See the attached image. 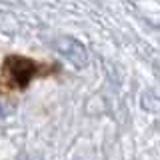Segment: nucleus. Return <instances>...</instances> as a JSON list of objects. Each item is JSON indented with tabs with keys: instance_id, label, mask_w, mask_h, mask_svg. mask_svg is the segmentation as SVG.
<instances>
[{
	"instance_id": "1",
	"label": "nucleus",
	"mask_w": 160,
	"mask_h": 160,
	"mask_svg": "<svg viewBox=\"0 0 160 160\" xmlns=\"http://www.w3.org/2000/svg\"><path fill=\"white\" fill-rule=\"evenodd\" d=\"M4 74L8 80H12L14 86H24L36 74V66L26 58H10L4 66Z\"/></svg>"
}]
</instances>
